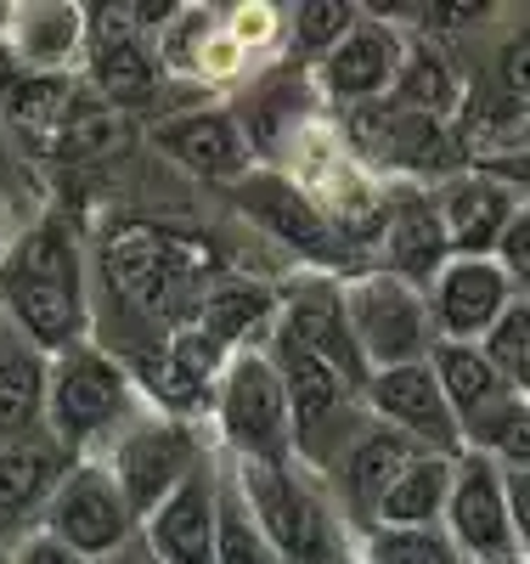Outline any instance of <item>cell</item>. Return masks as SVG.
I'll list each match as a JSON object with an SVG mask.
<instances>
[{"instance_id": "6da1fadb", "label": "cell", "mask_w": 530, "mask_h": 564, "mask_svg": "<svg viewBox=\"0 0 530 564\" xmlns=\"http://www.w3.org/2000/svg\"><path fill=\"white\" fill-rule=\"evenodd\" d=\"M136 417V379L130 367L96 350L90 339L52 356L45 367V435L68 457H90V446H108Z\"/></svg>"}, {"instance_id": "7a4b0ae2", "label": "cell", "mask_w": 530, "mask_h": 564, "mask_svg": "<svg viewBox=\"0 0 530 564\" xmlns=\"http://www.w3.org/2000/svg\"><path fill=\"white\" fill-rule=\"evenodd\" d=\"M226 463L282 564H345L350 558L339 542V520H333L327 491H316V480L300 463H237V457Z\"/></svg>"}, {"instance_id": "3957f363", "label": "cell", "mask_w": 530, "mask_h": 564, "mask_svg": "<svg viewBox=\"0 0 530 564\" xmlns=\"http://www.w3.org/2000/svg\"><path fill=\"white\" fill-rule=\"evenodd\" d=\"M209 401H215V435H220L226 457H237V463H294L282 372H277V356L266 345L231 350Z\"/></svg>"}, {"instance_id": "277c9868", "label": "cell", "mask_w": 530, "mask_h": 564, "mask_svg": "<svg viewBox=\"0 0 530 564\" xmlns=\"http://www.w3.org/2000/svg\"><path fill=\"white\" fill-rule=\"evenodd\" d=\"M339 300H345V322H350V339H356L367 372L429 361V350H435V316H429V294L418 282H407L396 271H367V276L345 282Z\"/></svg>"}, {"instance_id": "5b68a950", "label": "cell", "mask_w": 530, "mask_h": 564, "mask_svg": "<svg viewBox=\"0 0 530 564\" xmlns=\"http://www.w3.org/2000/svg\"><path fill=\"white\" fill-rule=\"evenodd\" d=\"M102 276L141 316H170V311L192 305V289L204 282L192 243H181L175 231L148 226V220L113 226L102 238Z\"/></svg>"}, {"instance_id": "8992f818", "label": "cell", "mask_w": 530, "mask_h": 564, "mask_svg": "<svg viewBox=\"0 0 530 564\" xmlns=\"http://www.w3.org/2000/svg\"><path fill=\"white\" fill-rule=\"evenodd\" d=\"M40 531H52L63 547H74L85 564L96 558H113L119 547H130L141 536L136 513L119 491V480L108 475L102 457H74L63 468V480L45 497V513H40Z\"/></svg>"}, {"instance_id": "52a82bcc", "label": "cell", "mask_w": 530, "mask_h": 564, "mask_svg": "<svg viewBox=\"0 0 530 564\" xmlns=\"http://www.w3.org/2000/svg\"><path fill=\"white\" fill-rule=\"evenodd\" d=\"M204 446L198 435H192V423L186 417H170V412H148V417H130L125 430L102 446V463H108V475L119 480L130 513H136V525L148 520V513L198 468Z\"/></svg>"}, {"instance_id": "ba28073f", "label": "cell", "mask_w": 530, "mask_h": 564, "mask_svg": "<svg viewBox=\"0 0 530 564\" xmlns=\"http://www.w3.org/2000/svg\"><path fill=\"white\" fill-rule=\"evenodd\" d=\"M441 525H446L452 547H457L468 564H502V558H513V525H508L502 468H497L491 457L457 452Z\"/></svg>"}, {"instance_id": "9c48e42d", "label": "cell", "mask_w": 530, "mask_h": 564, "mask_svg": "<svg viewBox=\"0 0 530 564\" xmlns=\"http://www.w3.org/2000/svg\"><path fill=\"white\" fill-rule=\"evenodd\" d=\"M215 513H220V463L204 452L198 468L141 520V547L153 564H215Z\"/></svg>"}, {"instance_id": "30bf717a", "label": "cell", "mask_w": 530, "mask_h": 564, "mask_svg": "<svg viewBox=\"0 0 530 564\" xmlns=\"http://www.w3.org/2000/svg\"><path fill=\"white\" fill-rule=\"evenodd\" d=\"M361 401L378 412V423H390L396 435L418 441L423 452H441V457H457L463 452V430L435 384L429 361H407V367H383L367 379Z\"/></svg>"}, {"instance_id": "8fae6325", "label": "cell", "mask_w": 530, "mask_h": 564, "mask_svg": "<svg viewBox=\"0 0 530 564\" xmlns=\"http://www.w3.org/2000/svg\"><path fill=\"white\" fill-rule=\"evenodd\" d=\"M277 339L305 350V356H316V361H327L356 390H367V379H372L361 350H356V339H350L345 300H339L333 282H300V289H288L277 300Z\"/></svg>"}, {"instance_id": "7c38bea8", "label": "cell", "mask_w": 530, "mask_h": 564, "mask_svg": "<svg viewBox=\"0 0 530 564\" xmlns=\"http://www.w3.org/2000/svg\"><path fill=\"white\" fill-rule=\"evenodd\" d=\"M0 311H7L18 345L40 350L45 361L85 345V327H90V300L85 294H68L57 282H40L18 265L0 260Z\"/></svg>"}, {"instance_id": "4fadbf2b", "label": "cell", "mask_w": 530, "mask_h": 564, "mask_svg": "<svg viewBox=\"0 0 530 564\" xmlns=\"http://www.w3.org/2000/svg\"><path fill=\"white\" fill-rule=\"evenodd\" d=\"M513 300V282L502 276L497 260H463L452 254L429 276V316H435V339L452 345H479L491 334V322Z\"/></svg>"}, {"instance_id": "5bb4252c", "label": "cell", "mask_w": 530, "mask_h": 564, "mask_svg": "<svg viewBox=\"0 0 530 564\" xmlns=\"http://www.w3.org/2000/svg\"><path fill=\"white\" fill-rule=\"evenodd\" d=\"M396 74H401V40H396L390 23H378V18H356V29L316 63L322 97L339 102V108L390 102Z\"/></svg>"}, {"instance_id": "9a60e30c", "label": "cell", "mask_w": 530, "mask_h": 564, "mask_svg": "<svg viewBox=\"0 0 530 564\" xmlns=\"http://www.w3.org/2000/svg\"><path fill=\"white\" fill-rule=\"evenodd\" d=\"M148 135L164 159H175L181 170L204 175V181H244L249 175V130L226 108H181V113L159 119Z\"/></svg>"}, {"instance_id": "2e32d148", "label": "cell", "mask_w": 530, "mask_h": 564, "mask_svg": "<svg viewBox=\"0 0 530 564\" xmlns=\"http://www.w3.org/2000/svg\"><path fill=\"white\" fill-rule=\"evenodd\" d=\"M237 209H244L266 238H282L294 254H305V260H333V226H327V215L311 204V193H300L288 175H277V170H249L244 181H237Z\"/></svg>"}, {"instance_id": "e0dca14e", "label": "cell", "mask_w": 530, "mask_h": 564, "mask_svg": "<svg viewBox=\"0 0 530 564\" xmlns=\"http://www.w3.org/2000/svg\"><path fill=\"white\" fill-rule=\"evenodd\" d=\"M423 446L396 435L390 423H361V430L345 441V452L333 457V480H339V502L356 513L361 525H372V508L383 502V491H390L407 463H418Z\"/></svg>"}, {"instance_id": "ac0fdd59", "label": "cell", "mask_w": 530, "mask_h": 564, "mask_svg": "<svg viewBox=\"0 0 530 564\" xmlns=\"http://www.w3.org/2000/svg\"><path fill=\"white\" fill-rule=\"evenodd\" d=\"M513 193L502 181H491L486 170L474 175H452L435 198V215H441V231H446V249L463 254V260H491L502 231L513 220Z\"/></svg>"}, {"instance_id": "d6986e66", "label": "cell", "mask_w": 530, "mask_h": 564, "mask_svg": "<svg viewBox=\"0 0 530 564\" xmlns=\"http://www.w3.org/2000/svg\"><path fill=\"white\" fill-rule=\"evenodd\" d=\"M74 457L52 441V435H34V441H7L0 446V542H12L23 531L40 525L45 497L63 480V468Z\"/></svg>"}, {"instance_id": "ffe728a7", "label": "cell", "mask_w": 530, "mask_h": 564, "mask_svg": "<svg viewBox=\"0 0 530 564\" xmlns=\"http://www.w3.org/2000/svg\"><path fill=\"white\" fill-rule=\"evenodd\" d=\"M271 316H277V294L260 289V282H249V276H220V282H209V289L192 300V327L209 334L226 356L244 350L249 334L266 327Z\"/></svg>"}, {"instance_id": "44dd1931", "label": "cell", "mask_w": 530, "mask_h": 564, "mask_svg": "<svg viewBox=\"0 0 530 564\" xmlns=\"http://www.w3.org/2000/svg\"><path fill=\"white\" fill-rule=\"evenodd\" d=\"M85 74H90V90L96 102L113 108V113H130L136 102H148L159 90V40L153 34H136V40H119V45H102V52L85 57Z\"/></svg>"}, {"instance_id": "7402d4cb", "label": "cell", "mask_w": 530, "mask_h": 564, "mask_svg": "<svg viewBox=\"0 0 530 564\" xmlns=\"http://www.w3.org/2000/svg\"><path fill=\"white\" fill-rule=\"evenodd\" d=\"M452 463L457 457H441V452H423L418 463H407V475L372 508V525H383V531H435L441 513H446V491H452Z\"/></svg>"}, {"instance_id": "603a6c76", "label": "cell", "mask_w": 530, "mask_h": 564, "mask_svg": "<svg viewBox=\"0 0 530 564\" xmlns=\"http://www.w3.org/2000/svg\"><path fill=\"white\" fill-rule=\"evenodd\" d=\"M7 40L29 74H68V63L85 52V12L79 7H18Z\"/></svg>"}, {"instance_id": "cb8c5ba5", "label": "cell", "mask_w": 530, "mask_h": 564, "mask_svg": "<svg viewBox=\"0 0 530 564\" xmlns=\"http://www.w3.org/2000/svg\"><path fill=\"white\" fill-rule=\"evenodd\" d=\"M429 372H435V384H441V395H446V406H452V417H457V430H463L468 417H479L486 406H497L502 395H513L479 345L435 339V350H429Z\"/></svg>"}, {"instance_id": "d4e9b609", "label": "cell", "mask_w": 530, "mask_h": 564, "mask_svg": "<svg viewBox=\"0 0 530 564\" xmlns=\"http://www.w3.org/2000/svg\"><path fill=\"white\" fill-rule=\"evenodd\" d=\"M45 361L29 345L0 350V446L45 435Z\"/></svg>"}, {"instance_id": "484cf974", "label": "cell", "mask_w": 530, "mask_h": 564, "mask_svg": "<svg viewBox=\"0 0 530 564\" xmlns=\"http://www.w3.org/2000/svg\"><path fill=\"white\" fill-rule=\"evenodd\" d=\"M74 108H79L74 74H23L7 97H0L7 135H45V141H52V135L68 124Z\"/></svg>"}, {"instance_id": "4316f807", "label": "cell", "mask_w": 530, "mask_h": 564, "mask_svg": "<svg viewBox=\"0 0 530 564\" xmlns=\"http://www.w3.org/2000/svg\"><path fill=\"white\" fill-rule=\"evenodd\" d=\"M378 148H390V159L407 170H452L457 164V135L446 119L407 113L390 102H378Z\"/></svg>"}, {"instance_id": "83f0119b", "label": "cell", "mask_w": 530, "mask_h": 564, "mask_svg": "<svg viewBox=\"0 0 530 564\" xmlns=\"http://www.w3.org/2000/svg\"><path fill=\"white\" fill-rule=\"evenodd\" d=\"M7 265L40 276V282H57L68 294H85V254L74 243V231L63 220H34L18 231V243L7 254Z\"/></svg>"}, {"instance_id": "f1b7e54d", "label": "cell", "mask_w": 530, "mask_h": 564, "mask_svg": "<svg viewBox=\"0 0 530 564\" xmlns=\"http://www.w3.org/2000/svg\"><path fill=\"white\" fill-rule=\"evenodd\" d=\"M383 254H390V271L407 276V282L435 276V271L452 260L435 204H412V209H401V215L390 220V231H383Z\"/></svg>"}, {"instance_id": "f546056e", "label": "cell", "mask_w": 530, "mask_h": 564, "mask_svg": "<svg viewBox=\"0 0 530 564\" xmlns=\"http://www.w3.org/2000/svg\"><path fill=\"white\" fill-rule=\"evenodd\" d=\"M390 108L446 119L457 108V68L435 52V45H401V74H396V90H390Z\"/></svg>"}, {"instance_id": "4dcf8cb0", "label": "cell", "mask_w": 530, "mask_h": 564, "mask_svg": "<svg viewBox=\"0 0 530 564\" xmlns=\"http://www.w3.org/2000/svg\"><path fill=\"white\" fill-rule=\"evenodd\" d=\"M463 452L491 457L497 468H524L530 475V395H502L479 417L463 423Z\"/></svg>"}, {"instance_id": "1f68e13d", "label": "cell", "mask_w": 530, "mask_h": 564, "mask_svg": "<svg viewBox=\"0 0 530 564\" xmlns=\"http://www.w3.org/2000/svg\"><path fill=\"white\" fill-rule=\"evenodd\" d=\"M215 564H282L277 547L266 542L260 520L249 513L244 491H237L231 463H220V513H215Z\"/></svg>"}, {"instance_id": "d6a6232c", "label": "cell", "mask_w": 530, "mask_h": 564, "mask_svg": "<svg viewBox=\"0 0 530 564\" xmlns=\"http://www.w3.org/2000/svg\"><path fill=\"white\" fill-rule=\"evenodd\" d=\"M479 350H486V361L502 372V384L513 395H530V294H513L502 305V316L479 339Z\"/></svg>"}, {"instance_id": "836d02e7", "label": "cell", "mask_w": 530, "mask_h": 564, "mask_svg": "<svg viewBox=\"0 0 530 564\" xmlns=\"http://www.w3.org/2000/svg\"><path fill=\"white\" fill-rule=\"evenodd\" d=\"M356 18H361V7H345V0H311V7H294L288 12V45H294V57L322 63L333 45L356 29Z\"/></svg>"}, {"instance_id": "e575fe53", "label": "cell", "mask_w": 530, "mask_h": 564, "mask_svg": "<svg viewBox=\"0 0 530 564\" xmlns=\"http://www.w3.org/2000/svg\"><path fill=\"white\" fill-rule=\"evenodd\" d=\"M356 564H468L446 531H383L372 525L361 536Z\"/></svg>"}, {"instance_id": "d590c367", "label": "cell", "mask_w": 530, "mask_h": 564, "mask_svg": "<svg viewBox=\"0 0 530 564\" xmlns=\"http://www.w3.org/2000/svg\"><path fill=\"white\" fill-rule=\"evenodd\" d=\"M497 265H502V276L513 282L519 294H530V204L513 209L502 243H497Z\"/></svg>"}, {"instance_id": "8d00e7d4", "label": "cell", "mask_w": 530, "mask_h": 564, "mask_svg": "<svg viewBox=\"0 0 530 564\" xmlns=\"http://www.w3.org/2000/svg\"><path fill=\"white\" fill-rule=\"evenodd\" d=\"M7 558H12V564H85L74 547H63L52 531H40V525L23 531V536H12V542H7Z\"/></svg>"}, {"instance_id": "74e56055", "label": "cell", "mask_w": 530, "mask_h": 564, "mask_svg": "<svg viewBox=\"0 0 530 564\" xmlns=\"http://www.w3.org/2000/svg\"><path fill=\"white\" fill-rule=\"evenodd\" d=\"M502 497H508V525H513V553L530 558V475L502 468Z\"/></svg>"}, {"instance_id": "f35d334b", "label": "cell", "mask_w": 530, "mask_h": 564, "mask_svg": "<svg viewBox=\"0 0 530 564\" xmlns=\"http://www.w3.org/2000/svg\"><path fill=\"white\" fill-rule=\"evenodd\" d=\"M497 79H502L508 97L530 102V29H524V34H513V40L502 45V52H497Z\"/></svg>"}, {"instance_id": "ab89813d", "label": "cell", "mask_w": 530, "mask_h": 564, "mask_svg": "<svg viewBox=\"0 0 530 564\" xmlns=\"http://www.w3.org/2000/svg\"><path fill=\"white\" fill-rule=\"evenodd\" d=\"M479 170H486L491 181H502L508 193H513V186H519V193H530V153H519V148H508L502 159H486Z\"/></svg>"}, {"instance_id": "60d3db41", "label": "cell", "mask_w": 530, "mask_h": 564, "mask_svg": "<svg viewBox=\"0 0 530 564\" xmlns=\"http://www.w3.org/2000/svg\"><path fill=\"white\" fill-rule=\"evenodd\" d=\"M12 181H18V153L7 141V119H0V193H12Z\"/></svg>"}, {"instance_id": "b9f144b4", "label": "cell", "mask_w": 530, "mask_h": 564, "mask_svg": "<svg viewBox=\"0 0 530 564\" xmlns=\"http://www.w3.org/2000/svg\"><path fill=\"white\" fill-rule=\"evenodd\" d=\"M12 243H18V220H12V204H7V193H0V260L12 254Z\"/></svg>"}, {"instance_id": "7bdbcfd3", "label": "cell", "mask_w": 530, "mask_h": 564, "mask_svg": "<svg viewBox=\"0 0 530 564\" xmlns=\"http://www.w3.org/2000/svg\"><path fill=\"white\" fill-rule=\"evenodd\" d=\"M96 564H153V558H148V547H141V536H136L130 547H119L113 558H96Z\"/></svg>"}, {"instance_id": "ee69618b", "label": "cell", "mask_w": 530, "mask_h": 564, "mask_svg": "<svg viewBox=\"0 0 530 564\" xmlns=\"http://www.w3.org/2000/svg\"><path fill=\"white\" fill-rule=\"evenodd\" d=\"M513 148H519V153H530V113H524V119H519V130H513Z\"/></svg>"}, {"instance_id": "f6af8a7d", "label": "cell", "mask_w": 530, "mask_h": 564, "mask_svg": "<svg viewBox=\"0 0 530 564\" xmlns=\"http://www.w3.org/2000/svg\"><path fill=\"white\" fill-rule=\"evenodd\" d=\"M18 345V334H12V322H7V311H0V350H12Z\"/></svg>"}, {"instance_id": "bcb514c9", "label": "cell", "mask_w": 530, "mask_h": 564, "mask_svg": "<svg viewBox=\"0 0 530 564\" xmlns=\"http://www.w3.org/2000/svg\"><path fill=\"white\" fill-rule=\"evenodd\" d=\"M12 12H18V7H7V0H0V40L12 34Z\"/></svg>"}, {"instance_id": "7dc6e473", "label": "cell", "mask_w": 530, "mask_h": 564, "mask_svg": "<svg viewBox=\"0 0 530 564\" xmlns=\"http://www.w3.org/2000/svg\"><path fill=\"white\" fill-rule=\"evenodd\" d=\"M502 564H530V558H519V553H513V558H502Z\"/></svg>"}, {"instance_id": "c3c4849f", "label": "cell", "mask_w": 530, "mask_h": 564, "mask_svg": "<svg viewBox=\"0 0 530 564\" xmlns=\"http://www.w3.org/2000/svg\"><path fill=\"white\" fill-rule=\"evenodd\" d=\"M0 564H12V558H7V542H0Z\"/></svg>"}, {"instance_id": "681fc988", "label": "cell", "mask_w": 530, "mask_h": 564, "mask_svg": "<svg viewBox=\"0 0 530 564\" xmlns=\"http://www.w3.org/2000/svg\"><path fill=\"white\" fill-rule=\"evenodd\" d=\"M345 564H356V558H345Z\"/></svg>"}]
</instances>
